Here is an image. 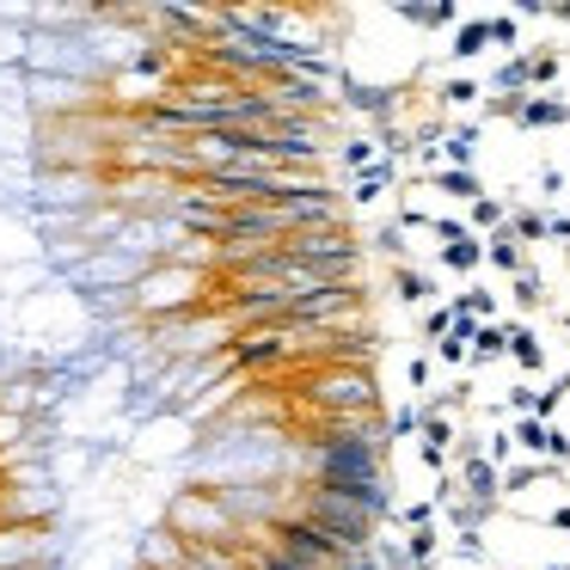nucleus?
I'll use <instances>...</instances> for the list:
<instances>
[{"label":"nucleus","mask_w":570,"mask_h":570,"mask_svg":"<svg viewBox=\"0 0 570 570\" xmlns=\"http://www.w3.org/2000/svg\"><path fill=\"white\" fill-rule=\"evenodd\" d=\"M564 332H570V320H564Z\"/></svg>","instance_id":"49530a36"},{"label":"nucleus","mask_w":570,"mask_h":570,"mask_svg":"<svg viewBox=\"0 0 570 570\" xmlns=\"http://www.w3.org/2000/svg\"><path fill=\"white\" fill-rule=\"evenodd\" d=\"M295 515H307L313 528H325L337 546H350V552H368L374 546V528H381L386 515H399L393 491L386 484H301L295 497Z\"/></svg>","instance_id":"f257e3e1"},{"label":"nucleus","mask_w":570,"mask_h":570,"mask_svg":"<svg viewBox=\"0 0 570 570\" xmlns=\"http://www.w3.org/2000/svg\"><path fill=\"white\" fill-rule=\"evenodd\" d=\"M509 356H515L521 362V368H540V362H546V344H540V337H533V325H509Z\"/></svg>","instance_id":"4468645a"},{"label":"nucleus","mask_w":570,"mask_h":570,"mask_svg":"<svg viewBox=\"0 0 570 570\" xmlns=\"http://www.w3.org/2000/svg\"><path fill=\"white\" fill-rule=\"evenodd\" d=\"M435 190H442V197H466V203L484 197V190H479V173H466V166H442V173H435Z\"/></svg>","instance_id":"ddd939ff"},{"label":"nucleus","mask_w":570,"mask_h":570,"mask_svg":"<svg viewBox=\"0 0 570 570\" xmlns=\"http://www.w3.org/2000/svg\"><path fill=\"white\" fill-rule=\"evenodd\" d=\"M264 540L283 546L288 558H301L307 570H344V558H350V546H337L332 533L313 528L307 515H295V509H288V515H276L271 528H264Z\"/></svg>","instance_id":"7ed1b4c3"},{"label":"nucleus","mask_w":570,"mask_h":570,"mask_svg":"<svg viewBox=\"0 0 570 570\" xmlns=\"http://www.w3.org/2000/svg\"><path fill=\"white\" fill-rule=\"evenodd\" d=\"M454 307H460V313H472L479 325H491V313H497V295H491V288H466V295H454Z\"/></svg>","instance_id":"412c9836"},{"label":"nucleus","mask_w":570,"mask_h":570,"mask_svg":"<svg viewBox=\"0 0 570 570\" xmlns=\"http://www.w3.org/2000/svg\"><path fill=\"white\" fill-rule=\"evenodd\" d=\"M540 190H546V197H558V190H564V173H558V166H546V173H540Z\"/></svg>","instance_id":"c9c22d12"},{"label":"nucleus","mask_w":570,"mask_h":570,"mask_svg":"<svg viewBox=\"0 0 570 570\" xmlns=\"http://www.w3.org/2000/svg\"><path fill=\"white\" fill-rule=\"evenodd\" d=\"M491 50V19H460L454 31V62H472V56Z\"/></svg>","instance_id":"9b49d317"},{"label":"nucleus","mask_w":570,"mask_h":570,"mask_svg":"<svg viewBox=\"0 0 570 570\" xmlns=\"http://www.w3.org/2000/svg\"><path fill=\"white\" fill-rule=\"evenodd\" d=\"M393 288H399V301H405V307H423V301H430V276L411 271V264H399V271H393Z\"/></svg>","instance_id":"a211bd4d"},{"label":"nucleus","mask_w":570,"mask_h":570,"mask_svg":"<svg viewBox=\"0 0 570 570\" xmlns=\"http://www.w3.org/2000/svg\"><path fill=\"white\" fill-rule=\"evenodd\" d=\"M564 258H570V246H564Z\"/></svg>","instance_id":"a18cd8bd"},{"label":"nucleus","mask_w":570,"mask_h":570,"mask_svg":"<svg viewBox=\"0 0 570 570\" xmlns=\"http://www.w3.org/2000/svg\"><path fill=\"white\" fill-rule=\"evenodd\" d=\"M503 227H509V203H497V197H479V203H472V234L491 239V234H503Z\"/></svg>","instance_id":"2eb2a0df"},{"label":"nucleus","mask_w":570,"mask_h":570,"mask_svg":"<svg viewBox=\"0 0 570 570\" xmlns=\"http://www.w3.org/2000/svg\"><path fill=\"white\" fill-rule=\"evenodd\" d=\"M540 301H546V295H540V276L521 271V276H515V307H540Z\"/></svg>","instance_id":"c85d7f7f"},{"label":"nucleus","mask_w":570,"mask_h":570,"mask_svg":"<svg viewBox=\"0 0 570 570\" xmlns=\"http://www.w3.org/2000/svg\"><path fill=\"white\" fill-rule=\"evenodd\" d=\"M509 234H515L521 246H540V239H552V227H546L540 209H521V215H509Z\"/></svg>","instance_id":"6ab92c4d"},{"label":"nucleus","mask_w":570,"mask_h":570,"mask_svg":"<svg viewBox=\"0 0 570 570\" xmlns=\"http://www.w3.org/2000/svg\"><path fill=\"white\" fill-rule=\"evenodd\" d=\"M546 227H552V239H564V246H570V215H546Z\"/></svg>","instance_id":"ea45409f"},{"label":"nucleus","mask_w":570,"mask_h":570,"mask_svg":"<svg viewBox=\"0 0 570 570\" xmlns=\"http://www.w3.org/2000/svg\"><path fill=\"white\" fill-rule=\"evenodd\" d=\"M50 533L31 521V528H0V570H31V564H43V552H50Z\"/></svg>","instance_id":"20e7f679"},{"label":"nucleus","mask_w":570,"mask_h":570,"mask_svg":"<svg viewBox=\"0 0 570 570\" xmlns=\"http://www.w3.org/2000/svg\"><path fill=\"white\" fill-rule=\"evenodd\" d=\"M31 570H50V564H31Z\"/></svg>","instance_id":"c03bdc74"},{"label":"nucleus","mask_w":570,"mask_h":570,"mask_svg":"<svg viewBox=\"0 0 570 570\" xmlns=\"http://www.w3.org/2000/svg\"><path fill=\"white\" fill-rule=\"evenodd\" d=\"M454 552H460V558H484V546H479V533H460V540H454Z\"/></svg>","instance_id":"e433bc0d"},{"label":"nucleus","mask_w":570,"mask_h":570,"mask_svg":"<svg viewBox=\"0 0 570 570\" xmlns=\"http://www.w3.org/2000/svg\"><path fill=\"white\" fill-rule=\"evenodd\" d=\"M509 454H515V430H497V435H491V460L503 466Z\"/></svg>","instance_id":"2f4dec72"},{"label":"nucleus","mask_w":570,"mask_h":570,"mask_svg":"<svg viewBox=\"0 0 570 570\" xmlns=\"http://www.w3.org/2000/svg\"><path fill=\"white\" fill-rule=\"evenodd\" d=\"M533 399H540L533 386H515V393H509V405H515V411H528V417H533Z\"/></svg>","instance_id":"4c0bfd02"},{"label":"nucleus","mask_w":570,"mask_h":570,"mask_svg":"<svg viewBox=\"0 0 570 570\" xmlns=\"http://www.w3.org/2000/svg\"><path fill=\"white\" fill-rule=\"evenodd\" d=\"M234 558H239V570H307L301 558H288L283 546H271V540H264V533L239 540V546H234Z\"/></svg>","instance_id":"0eeeda50"},{"label":"nucleus","mask_w":570,"mask_h":570,"mask_svg":"<svg viewBox=\"0 0 570 570\" xmlns=\"http://www.w3.org/2000/svg\"><path fill=\"white\" fill-rule=\"evenodd\" d=\"M515 124H521V129H558V124H570V105H564V99H540V92H533V99L521 105Z\"/></svg>","instance_id":"1a4fd4ad"},{"label":"nucleus","mask_w":570,"mask_h":570,"mask_svg":"<svg viewBox=\"0 0 570 570\" xmlns=\"http://www.w3.org/2000/svg\"><path fill=\"white\" fill-rule=\"evenodd\" d=\"M393 13H399V19H411V26H423V31H448V26L460 31V7H454V0H435V7H417V0H399Z\"/></svg>","instance_id":"6e6552de"},{"label":"nucleus","mask_w":570,"mask_h":570,"mask_svg":"<svg viewBox=\"0 0 570 570\" xmlns=\"http://www.w3.org/2000/svg\"><path fill=\"white\" fill-rule=\"evenodd\" d=\"M405 552H411V564H417V570H430L435 552H442V533H435V528H411V546H405Z\"/></svg>","instance_id":"aec40b11"},{"label":"nucleus","mask_w":570,"mask_h":570,"mask_svg":"<svg viewBox=\"0 0 570 570\" xmlns=\"http://www.w3.org/2000/svg\"><path fill=\"white\" fill-rule=\"evenodd\" d=\"M344 166L350 173H374V141H344Z\"/></svg>","instance_id":"393cba45"},{"label":"nucleus","mask_w":570,"mask_h":570,"mask_svg":"<svg viewBox=\"0 0 570 570\" xmlns=\"http://www.w3.org/2000/svg\"><path fill=\"white\" fill-rule=\"evenodd\" d=\"M19 430H26V417H19V411H7V417H0V442H13Z\"/></svg>","instance_id":"58836bf2"},{"label":"nucleus","mask_w":570,"mask_h":570,"mask_svg":"<svg viewBox=\"0 0 570 570\" xmlns=\"http://www.w3.org/2000/svg\"><path fill=\"white\" fill-rule=\"evenodd\" d=\"M546 570H564V564H546Z\"/></svg>","instance_id":"37998d69"},{"label":"nucleus","mask_w":570,"mask_h":570,"mask_svg":"<svg viewBox=\"0 0 570 570\" xmlns=\"http://www.w3.org/2000/svg\"><path fill=\"white\" fill-rule=\"evenodd\" d=\"M411 386H417V393H430V356H411Z\"/></svg>","instance_id":"473e14b6"},{"label":"nucleus","mask_w":570,"mask_h":570,"mask_svg":"<svg viewBox=\"0 0 570 570\" xmlns=\"http://www.w3.org/2000/svg\"><path fill=\"white\" fill-rule=\"evenodd\" d=\"M558 68H564V62H558V50L533 56V92H540V87H552V80H558Z\"/></svg>","instance_id":"cd10ccee"},{"label":"nucleus","mask_w":570,"mask_h":570,"mask_svg":"<svg viewBox=\"0 0 570 570\" xmlns=\"http://www.w3.org/2000/svg\"><path fill=\"white\" fill-rule=\"evenodd\" d=\"M472 99H484L479 80H466V75H460V80H442V105H472Z\"/></svg>","instance_id":"5701e85b"},{"label":"nucleus","mask_w":570,"mask_h":570,"mask_svg":"<svg viewBox=\"0 0 570 570\" xmlns=\"http://www.w3.org/2000/svg\"><path fill=\"white\" fill-rule=\"evenodd\" d=\"M552 19H564V26H570V0H564V7H552Z\"/></svg>","instance_id":"79ce46f5"},{"label":"nucleus","mask_w":570,"mask_h":570,"mask_svg":"<svg viewBox=\"0 0 570 570\" xmlns=\"http://www.w3.org/2000/svg\"><path fill=\"white\" fill-rule=\"evenodd\" d=\"M374 246L386 252V258H399V252H405V222H393V227H381V234H374Z\"/></svg>","instance_id":"c756f323"},{"label":"nucleus","mask_w":570,"mask_h":570,"mask_svg":"<svg viewBox=\"0 0 570 570\" xmlns=\"http://www.w3.org/2000/svg\"><path fill=\"white\" fill-rule=\"evenodd\" d=\"M307 399L320 417H381V393H374L368 368H325L307 381Z\"/></svg>","instance_id":"f03ea898"},{"label":"nucleus","mask_w":570,"mask_h":570,"mask_svg":"<svg viewBox=\"0 0 570 570\" xmlns=\"http://www.w3.org/2000/svg\"><path fill=\"white\" fill-rule=\"evenodd\" d=\"M484 264H497V271L521 276V271H528V258H521V239L509 234V227H503V234H491V239H484Z\"/></svg>","instance_id":"9d476101"},{"label":"nucleus","mask_w":570,"mask_h":570,"mask_svg":"<svg viewBox=\"0 0 570 570\" xmlns=\"http://www.w3.org/2000/svg\"><path fill=\"white\" fill-rule=\"evenodd\" d=\"M491 43H503V50H515V43H521V26H515L509 13H497V19H491ZM515 56H521V50H515Z\"/></svg>","instance_id":"bb28decb"},{"label":"nucleus","mask_w":570,"mask_h":570,"mask_svg":"<svg viewBox=\"0 0 570 570\" xmlns=\"http://www.w3.org/2000/svg\"><path fill=\"white\" fill-rule=\"evenodd\" d=\"M552 528H558V533H570V503H564V509H552Z\"/></svg>","instance_id":"a19ab883"},{"label":"nucleus","mask_w":570,"mask_h":570,"mask_svg":"<svg viewBox=\"0 0 570 570\" xmlns=\"http://www.w3.org/2000/svg\"><path fill=\"white\" fill-rule=\"evenodd\" d=\"M509 356V325H479V337H472V368H484V362Z\"/></svg>","instance_id":"f8f14e48"},{"label":"nucleus","mask_w":570,"mask_h":570,"mask_svg":"<svg viewBox=\"0 0 570 570\" xmlns=\"http://www.w3.org/2000/svg\"><path fill=\"white\" fill-rule=\"evenodd\" d=\"M344 570H381V558H374V546H368V552H350V558H344Z\"/></svg>","instance_id":"f704fd0d"},{"label":"nucleus","mask_w":570,"mask_h":570,"mask_svg":"<svg viewBox=\"0 0 570 570\" xmlns=\"http://www.w3.org/2000/svg\"><path fill=\"white\" fill-rule=\"evenodd\" d=\"M448 332H454V307H430V313H423V337H430V344H442Z\"/></svg>","instance_id":"b1692460"},{"label":"nucleus","mask_w":570,"mask_h":570,"mask_svg":"<svg viewBox=\"0 0 570 570\" xmlns=\"http://www.w3.org/2000/svg\"><path fill=\"white\" fill-rule=\"evenodd\" d=\"M399 521H411V528H430V503H405V509H399Z\"/></svg>","instance_id":"72a5a7b5"},{"label":"nucleus","mask_w":570,"mask_h":570,"mask_svg":"<svg viewBox=\"0 0 570 570\" xmlns=\"http://www.w3.org/2000/svg\"><path fill=\"white\" fill-rule=\"evenodd\" d=\"M435 356H442L448 368H460V362H472V344H460V337H442V344H435Z\"/></svg>","instance_id":"7c9ffc66"},{"label":"nucleus","mask_w":570,"mask_h":570,"mask_svg":"<svg viewBox=\"0 0 570 570\" xmlns=\"http://www.w3.org/2000/svg\"><path fill=\"white\" fill-rule=\"evenodd\" d=\"M423 423H430V411H423V405H399L393 417H386V430H393V435H423Z\"/></svg>","instance_id":"4be33fe9"},{"label":"nucleus","mask_w":570,"mask_h":570,"mask_svg":"<svg viewBox=\"0 0 570 570\" xmlns=\"http://www.w3.org/2000/svg\"><path fill=\"white\" fill-rule=\"evenodd\" d=\"M442 264H448V271H479V264H484V239L466 234V239H454V246H442Z\"/></svg>","instance_id":"dca6fc26"},{"label":"nucleus","mask_w":570,"mask_h":570,"mask_svg":"<svg viewBox=\"0 0 570 570\" xmlns=\"http://www.w3.org/2000/svg\"><path fill=\"white\" fill-rule=\"evenodd\" d=\"M460 484H466L472 503H497L503 497V466L491 454H472V460H460Z\"/></svg>","instance_id":"39448f33"},{"label":"nucleus","mask_w":570,"mask_h":570,"mask_svg":"<svg viewBox=\"0 0 570 570\" xmlns=\"http://www.w3.org/2000/svg\"><path fill=\"white\" fill-rule=\"evenodd\" d=\"M442 154H448V166H466V173H472V154H479V124H460L454 136L442 141Z\"/></svg>","instance_id":"f3484780"},{"label":"nucleus","mask_w":570,"mask_h":570,"mask_svg":"<svg viewBox=\"0 0 570 570\" xmlns=\"http://www.w3.org/2000/svg\"><path fill=\"white\" fill-rule=\"evenodd\" d=\"M344 105L350 111H362V117H393L399 111V87H362L356 75H344Z\"/></svg>","instance_id":"423d86ee"},{"label":"nucleus","mask_w":570,"mask_h":570,"mask_svg":"<svg viewBox=\"0 0 570 570\" xmlns=\"http://www.w3.org/2000/svg\"><path fill=\"white\" fill-rule=\"evenodd\" d=\"M540 479H546L540 460H533V466H509V472H503V491H528V484H540Z\"/></svg>","instance_id":"a878e982"}]
</instances>
